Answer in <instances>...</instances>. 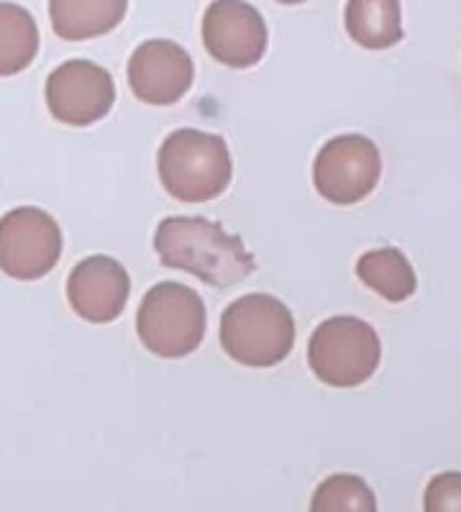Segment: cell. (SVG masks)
I'll return each mask as SVG.
<instances>
[{"instance_id": "cell-15", "label": "cell", "mask_w": 461, "mask_h": 512, "mask_svg": "<svg viewBox=\"0 0 461 512\" xmlns=\"http://www.w3.org/2000/svg\"><path fill=\"white\" fill-rule=\"evenodd\" d=\"M39 52V26L18 3H0V77L24 72Z\"/></svg>"}, {"instance_id": "cell-14", "label": "cell", "mask_w": 461, "mask_h": 512, "mask_svg": "<svg viewBox=\"0 0 461 512\" xmlns=\"http://www.w3.org/2000/svg\"><path fill=\"white\" fill-rule=\"evenodd\" d=\"M356 277L387 303H403L418 287L413 264L400 249H374L359 256Z\"/></svg>"}, {"instance_id": "cell-9", "label": "cell", "mask_w": 461, "mask_h": 512, "mask_svg": "<svg viewBox=\"0 0 461 512\" xmlns=\"http://www.w3.org/2000/svg\"><path fill=\"white\" fill-rule=\"evenodd\" d=\"M203 44L216 62L246 70L267 52V21L246 0H213L203 16Z\"/></svg>"}, {"instance_id": "cell-3", "label": "cell", "mask_w": 461, "mask_h": 512, "mask_svg": "<svg viewBox=\"0 0 461 512\" xmlns=\"http://www.w3.org/2000/svg\"><path fill=\"white\" fill-rule=\"evenodd\" d=\"M221 346L244 367H277L295 346L290 308L264 292L236 297L221 315Z\"/></svg>"}, {"instance_id": "cell-7", "label": "cell", "mask_w": 461, "mask_h": 512, "mask_svg": "<svg viewBox=\"0 0 461 512\" xmlns=\"http://www.w3.org/2000/svg\"><path fill=\"white\" fill-rule=\"evenodd\" d=\"M62 228L41 208H16L0 218V272L13 280H41L59 264Z\"/></svg>"}, {"instance_id": "cell-6", "label": "cell", "mask_w": 461, "mask_h": 512, "mask_svg": "<svg viewBox=\"0 0 461 512\" xmlns=\"http://www.w3.org/2000/svg\"><path fill=\"white\" fill-rule=\"evenodd\" d=\"M380 175V149L362 134H341L326 141L313 162V185L333 205L362 203L380 185Z\"/></svg>"}, {"instance_id": "cell-2", "label": "cell", "mask_w": 461, "mask_h": 512, "mask_svg": "<svg viewBox=\"0 0 461 512\" xmlns=\"http://www.w3.org/2000/svg\"><path fill=\"white\" fill-rule=\"evenodd\" d=\"M159 180L180 203H208L234 180V159L223 136L177 128L157 154Z\"/></svg>"}, {"instance_id": "cell-18", "label": "cell", "mask_w": 461, "mask_h": 512, "mask_svg": "<svg viewBox=\"0 0 461 512\" xmlns=\"http://www.w3.org/2000/svg\"><path fill=\"white\" fill-rule=\"evenodd\" d=\"M277 3H282V6H300L305 0H277Z\"/></svg>"}, {"instance_id": "cell-16", "label": "cell", "mask_w": 461, "mask_h": 512, "mask_svg": "<svg viewBox=\"0 0 461 512\" xmlns=\"http://www.w3.org/2000/svg\"><path fill=\"white\" fill-rule=\"evenodd\" d=\"M377 497L362 477L333 474L313 492L310 512H374Z\"/></svg>"}, {"instance_id": "cell-13", "label": "cell", "mask_w": 461, "mask_h": 512, "mask_svg": "<svg viewBox=\"0 0 461 512\" xmlns=\"http://www.w3.org/2000/svg\"><path fill=\"white\" fill-rule=\"evenodd\" d=\"M344 21L351 39L372 52L395 47L403 39L400 0H349Z\"/></svg>"}, {"instance_id": "cell-1", "label": "cell", "mask_w": 461, "mask_h": 512, "mask_svg": "<svg viewBox=\"0 0 461 512\" xmlns=\"http://www.w3.org/2000/svg\"><path fill=\"white\" fill-rule=\"evenodd\" d=\"M159 262L211 287L239 285L254 272V254L221 223L200 216L164 218L154 233Z\"/></svg>"}, {"instance_id": "cell-8", "label": "cell", "mask_w": 461, "mask_h": 512, "mask_svg": "<svg viewBox=\"0 0 461 512\" xmlns=\"http://www.w3.org/2000/svg\"><path fill=\"white\" fill-rule=\"evenodd\" d=\"M113 103V75L90 59H67L47 80L49 113L67 126H90L103 121Z\"/></svg>"}, {"instance_id": "cell-4", "label": "cell", "mask_w": 461, "mask_h": 512, "mask_svg": "<svg viewBox=\"0 0 461 512\" xmlns=\"http://www.w3.org/2000/svg\"><path fill=\"white\" fill-rule=\"evenodd\" d=\"M203 297L182 282H159L146 292L136 313V333L144 349L162 359H182L200 349L205 338Z\"/></svg>"}, {"instance_id": "cell-17", "label": "cell", "mask_w": 461, "mask_h": 512, "mask_svg": "<svg viewBox=\"0 0 461 512\" xmlns=\"http://www.w3.org/2000/svg\"><path fill=\"white\" fill-rule=\"evenodd\" d=\"M428 512H461V474L444 472L431 479L423 497Z\"/></svg>"}, {"instance_id": "cell-12", "label": "cell", "mask_w": 461, "mask_h": 512, "mask_svg": "<svg viewBox=\"0 0 461 512\" xmlns=\"http://www.w3.org/2000/svg\"><path fill=\"white\" fill-rule=\"evenodd\" d=\"M129 11V0H49V18L57 36L85 41L118 29Z\"/></svg>"}, {"instance_id": "cell-5", "label": "cell", "mask_w": 461, "mask_h": 512, "mask_svg": "<svg viewBox=\"0 0 461 512\" xmlns=\"http://www.w3.org/2000/svg\"><path fill=\"white\" fill-rule=\"evenodd\" d=\"M382 359L380 336L367 320L336 315L323 320L308 344V364L328 387L364 384Z\"/></svg>"}, {"instance_id": "cell-10", "label": "cell", "mask_w": 461, "mask_h": 512, "mask_svg": "<svg viewBox=\"0 0 461 512\" xmlns=\"http://www.w3.org/2000/svg\"><path fill=\"white\" fill-rule=\"evenodd\" d=\"M131 93L149 105H175L193 88L195 67L185 47L172 39H149L129 59Z\"/></svg>"}, {"instance_id": "cell-11", "label": "cell", "mask_w": 461, "mask_h": 512, "mask_svg": "<svg viewBox=\"0 0 461 512\" xmlns=\"http://www.w3.org/2000/svg\"><path fill=\"white\" fill-rule=\"evenodd\" d=\"M129 295V272L113 256H88L67 277V300L88 323L116 320L129 303Z\"/></svg>"}]
</instances>
